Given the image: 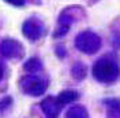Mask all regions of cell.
Listing matches in <instances>:
<instances>
[{
  "mask_svg": "<svg viewBox=\"0 0 120 118\" xmlns=\"http://www.w3.org/2000/svg\"><path fill=\"white\" fill-rule=\"evenodd\" d=\"M75 45L78 50L85 54H94L101 47V40L97 34L91 32H83L75 40Z\"/></svg>",
  "mask_w": 120,
  "mask_h": 118,
  "instance_id": "7a4b0ae2",
  "label": "cell"
},
{
  "mask_svg": "<svg viewBox=\"0 0 120 118\" xmlns=\"http://www.w3.org/2000/svg\"><path fill=\"white\" fill-rule=\"evenodd\" d=\"M86 117L87 115H86L85 109L79 107V106H75L72 109H70L67 113V115H66V118H86Z\"/></svg>",
  "mask_w": 120,
  "mask_h": 118,
  "instance_id": "ba28073f",
  "label": "cell"
},
{
  "mask_svg": "<svg viewBox=\"0 0 120 118\" xmlns=\"http://www.w3.org/2000/svg\"><path fill=\"white\" fill-rule=\"evenodd\" d=\"M21 87H22L25 93H27L30 96H38L41 93H44V91L46 89V84L40 77L27 76V77H23L22 78Z\"/></svg>",
  "mask_w": 120,
  "mask_h": 118,
  "instance_id": "3957f363",
  "label": "cell"
},
{
  "mask_svg": "<svg viewBox=\"0 0 120 118\" xmlns=\"http://www.w3.org/2000/svg\"><path fill=\"white\" fill-rule=\"evenodd\" d=\"M93 74L94 77L104 82L113 81L117 74H119V69L116 66V63L108 59H100L97 63L93 67Z\"/></svg>",
  "mask_w": 120,
  "mask_h": 118,
  "instance_id": "6da1fadb",
  "label": "cell"
},
{
  "mask_svg": "<svg viewBox=\"0 0 120 118\" xmlns=\"http://www.w3.org/2000/svg\"><path fill=\"white\" fill-rule=\"evenodd\" d=\"M11 103V99L10 97H6V99H3L1 102H0V111H3L4 109H7V106Z\"/></svg>",
  "mask_w": 120,
  "mask_h": 118,
  "instance_id": "30bf717a",
  "label": "cell"
},
{
  "mask_svg": "<svg viewBox=\"0 0 120 118\" xmlns=\"http://www.w3.org/2000/svg\"><path fill=\"white\" fill-rule=\"evenodd\" d=\"M6 1L12 6H23V3H25V0H6Z\"/></svg>",
  "mask_w": 120,
  "mask_h": 118,
  "instance_id": "8fae6325",
  "label": "cell"
},
{
  "mask_svg": "<svg viewBox=\"0 0 120 118\" xmlns=\"http://www.w3.org/2000/svg\"><path fill=\"white\" fill-rule=\"evenodd\" d=\"M23 34L30 40H37L42 34V25L37 19H29L23 23Z\"/></svg>",
  "mask_w": 120,
  "mask_h": 118,
  "instance_id": "5b68a950",
  "label": "cell"
},
{
  "mask_svg": "<svg viewBox=\"0 0 120 118\" xmlns=\"http://www.w3.org/2000/svg\"><path fill=\"white\" fill-rule=\"evenodd\" d=\"M0 54L4 58H19L23 54V48L18 41L8 38L0 43Z\"/></svg>",
  "mask_w": 120,
  "mask_h": 118,
  "instance_id": "277c9868",
  "label": "cell"
},
{
  "mask_svg": "<svg viewBox=\"0 0 120 118\" xmlns=\"http://www.w3.org/2000/svg\"><path fill=\"white\" fill-rule=\"evenodd\" d=\"M1 77H3V69H1V66H0V80H1Z\"/></svg>",
  "mask_w": 120,
  "mask_h": 118,
  "instance_id": "7c38bea8",
  "label": "cell"
},
{
  "mask_svg": "<svg viewBox=\"0 0 120 118\" xmlns=\"http://www.w3.org/2000/svg\"><path fill=\"white\" fill-rule=\"evenodd\" d=\"M76 97H78V93H76V92H74V91H64V92H61L59 95L57 100H59L61 104H66V103L74 102Z\"/></svg>",
  "mask_w": 120,
  "mask_h": 118,
  "instance_id": "52a82bcc",
  "label": "cell"
},
{
  "mask_svg": "<svg viewBox=\"0 0 120 118\" xmlns=\"http://www.w3.org/2000/svg\"><path fill=\"white\" fill-rule=\"evenodd\" d=\"M25 70L29 73H36L38 70H41V62L38 59H30L25 63Z\"/></svg>",
  "mask_w": 120,
  "mask_h": 118,
  "instance_id": "9c48e42d",
  "label": "cell"
},
{
  "mask_svg": "<svg viewBox=\"0 0 120 118\" xmlns=\"http://www.w3.org/2000/svg\"><path fill=\"white\" fill-rule=\"evenodd\" d=\"M41 107H42V110H44V113L46 115L56 117L59 114L60 109H61V103L57 99H55V97H46L45 100H42Z\"/></svg>",
  "mask_w": 120,
  "mask_h": 118,
  "instance_id": "8992f818",
  "label": "cell"
}]
</instances>
